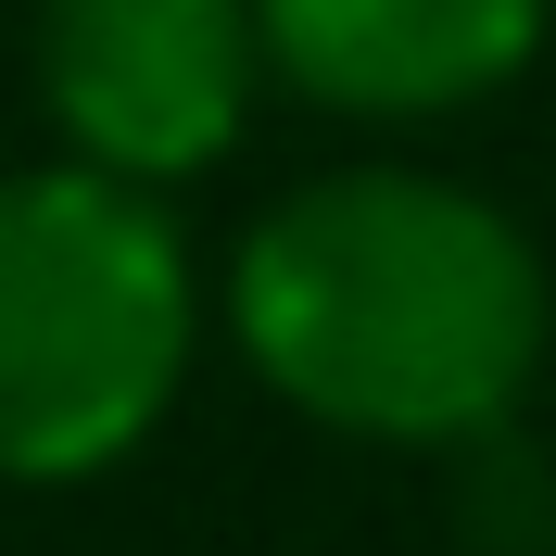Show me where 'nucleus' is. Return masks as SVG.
<instances>
[{"label": "nucleus", "instance_id": "obj_1", "mask_svg": "<svg viewBox=\"0 0 556 556\" xmlns=\"http://www.w3.org/2000/svg\"><path fill=\"white\" fill-rule=\"evenodd\" d=\"M228 329L253 380L354 443H468L519 417L544 367V266L481 190L417 165H342L253 215L228 253Z\"/></svg>", "mask_w": 556, "mask_h": 556}, {"label": "nucleus", "instance_id": "obj_2", "mask_svg": "<svg viewBox=\"0 0 556 556\" xmlns=\"http://www.w3.org/2000/svg\"><path fill=\"white\" fill-rule=\"evenodd\" d=\"M203 342L177 215L102 165L0 177V481H102L165 430Z\"/></svg>", "mask_w": 556, "mask_h": 556}, {"label": "nucleus", "instance_id": "obj_3", "mask_svg": "<svg viewBox=\"0 0 556 556\" xmlns=\"http://www.w3.org/2000/svg\"><path fill=\"white\" fill-rule=\"evenodd\" d=\"M38 102L76 165L190 177L241 139L253 13L241 0H38Z\"/></svg>", "mask_w": 556, "mask_h": 556}, {"label": "nucleus", "instance_id": "obj_4", "mask_svg": "<svg viewBox=\"0 0 556 556\" xmlns=\"http://www.w3.org/2000/svg\"><path fill=\"white\" fill-rule=\"evenodd\" d=\"M253 64L329 114H455L544 51V0H241Z\"/></svg>", "mask_w": 556, "mask_h": 556}, {"label": "nucleus", "instance_id": "obj_5", "mask_svg": "<svg viewBox=\"0 0 556 556\" xmlns=\"http://www.w3.org/2000/svg\"><path fill=\"white\" fill-rule=\"evenodd\" d=\"M443 455H455V531L481 556H556V455L519 443V417H493Z\"/></svg>", "mask_w": 556, "mask_h": 556}, {"label": "nucleus", "instance_id": "obj_6", "mask_svg": "<svg viewBox=\"0 0 556 556\" xmlns=\"http://www.w3.org/2000/svg\"><path fill=\"white\" fill-rule=\"evenodd\" d=\"M544 354H556V329H544Z\"/></svg>", "mask_w": 556, "mask_h": 556}]
</instances>
